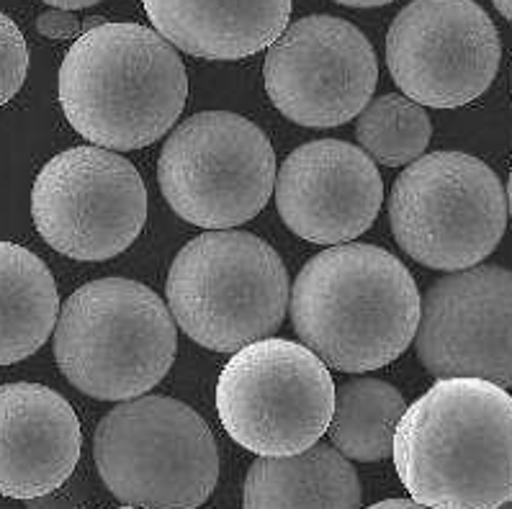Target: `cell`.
Returning <instances> with one entry per match:
<instances>
[{"mask_svg":"<svg viewBox=\"0 0 512 509\" xmlns=\"http://www.w3.org/2000/svg\"><path fill=\"white\" fill-rule=\"evenodd\" d=\"M93 458L127 507H201L219 479L209 425L170 396H134L96 427Z\"/></svg>","mask_w":512,"mask_h":509,"instance_id":"6","label":"cell"},{"mask_svg":"<svg viewBox=\"0 0 512 509\" xmlns=\"http://www.w3.org/2000/svg\"><path fill=\"white\" fill-rule=\"evenodd\" d=\"M492 3H494V8L502 13V18H507V21H510V18H512V0H492Z\"/></svg>","mask_w":512,"mask_h":509,"instance_id":"26","label":"cell"},{"mask_svg":"<svg viewBox=\"0 0 512 509\" xmlns=\"http://www.w3.org/2000/svg\"><path fill=\"white\" fill-rule=\"evenodd\" d=\"M512 276L500 265H471L438 278L420 299L417 358L435 378L512 381Z\"/></svg>","mask_w":512,"mask_h":509,"instance_id":"13","label":"cell"},{"mask_svg":"<svg viewBox=\"0 0 512 509\" xmlns=\"http://www.w3.org/2000/svg\"><path fill=\"white\" fill-rule=\"evenodd\" d=\"M510 198L479 157L440 150L412 160L389 196L392 232L412 260L464 270L487 260L505 237Z\"/></svg>","mask_w":512,"mask_h":509,"instance_id":"7","label":"cell"},{"mask_svg":"<svg viewBox=\"0 0 512 509\" xmlns=\"http://www.w3.org/2000/svg\"><path fill=\"white\" fill-rule=\"evenodd\" d=\"M75 409L42 384L0 386V497L39 499L57 492L80 461Z\"/></svg>","mask_w":512,"mask_h":509,"instance_id":"15","label":"cell"},{"mask_svg":"<svg viewBox=\"0 0 512 509\" xmlns=\"http://www.w3.org/2000/svg\"><path fill=\"white\" fill-rule=\"evenodd\" d=\"M157 183L170 209L201 229H232L266 209L276 183L273 144L253 121L204 111L165 139Z\"/></svg>","mask_w":512,"mask_h":509,"instance_id":"9","label":"cell"},{"mask_svg":"<svg viewBox=\"0 0 512 509\" xmlns=\"http://www.w3.org/2000/svg\"><path fill=\"white\" fill-rule=\"evenodd\" d=\"M379 509H389V507H399V509H407V507H420V504L415 502V499H386V502H379L376 504Z\"/></svg>","mask_w":512,"mask_h":509,"instance_id":"25","label":"cell"},{"mask_svg":"<svg viewBox=\"0 0 512 509\" xmlns=\"http://www.w3.org/2000/svg\"><path fill=\"white\" fill-rule=\"evenodd\" d=\"M289 273L268 242L237 229H209L170 265L165 296L175 324L214 353L271 337L289 309Z\"/></svg>","mask_w":512,"mask_h":509,"instance_id":"5","label":"cell"},{"mask_svg":"<svg viewBox=\"0 0 512 509\" xmlns=\"http://www.w3.org/2000/svg\"><path fill=\"white\" fill-rule=\"evenodd\" d=\"M181 54L142 24L83 31L60 65V106L80 137L114 152L142 150L183 114Z\"/></svg>","mask_w":512,"mask_h":509,"instance_id":"3","label":"cell"},{"mask_svg":"<svg viewBox=\"0 0 512 509\" xmlns=\"http://www.w3.org/2000/svg\"><path fill=\"white\" fill-rule=\"evenodd\" d=\"M29 75V47L13 18L0 13V106L19 96Z\"/></svg>","mask_w":512,"mask_h":509,"instance_id":"21","label":"cell"},{"mask_svg":"<svg viewBox=\"0 0 512 509\" xmlns=\"http://www.w3.org/2000/svg\"><path fill=\"white\" fill-rule=\"evenodd\" d=\"M276 209L286 227L314 245L356 240L379 216L384 180L356 144L317 139L296 147L276 175Z\"/></svg>","mask_w":512,"mask_h":509,"instance_id":"14","label":"cell"},{"mask_svg":"<svg viewBox=\"0 0 512 509\" xmlns=\"http://www.w3.org/2000/svg\"><path fill=\"white\" fill-rule=\"evenodd\" d=\"M404 396L379 378H350L335 391L327 435L350 461L379 463L392 458L394 430L402 417Z\"/></svg>","mask_w":512,"mask_h":509,"instance_id":"19","label":"cell"},{"mask_svg":"<svg viewBox=\"0 0 512 509\" xmlns=\"http://www.w3.org/2000/svg\"><path fill=\"white\" fill-rule=\"evenodd\" d=\"M266 49L268 98L299 126L348 124L371 101L379 83L374 47L345 18H299Z\"/></svg>","mask_w":512,"mask_h":509,"instance_id":"12","label":"cell"},{"mask_svg":"<svg viewBox=\"0 0 512 509\" xmlns=\"http://www.w3.org/2000/svg\"><path fill=\"white\" fill-rule=\"evenodd\" d=\"M31 219L60 255L103 263L121 255L145 229V180L114 150L73 147L52 157L34 180Z\"/></svg>","mask_w":512,"mask_h":509,"instance_id":"10","label":"cell"},{"mask_svg":"<svg viewBox=\"0 0 512 509\" xmlns=\"http://www.w3.org/2000/svg\"><path fill=\"white\" fill-rule=\"evenodd\" d=\"M361 502L356 468L320 440L294 456H260L242 489L245 507H361Z\"/></svg>","mask_w":512,"mask_h":509,"instance_id":"17","label":"cell"},{"mask_svg":"<svg viewBox=\"0 0 512 509\" xmlns=\"http://www.w3.org/2000/svg\"><path fill=\"white\" fill-rule=\"evenodd\" d=\"M335 381L307 345L263 337L235 350L219 373L217 412L227 435L255 456H294L325 435Z\"/></svg>","mask_w":512,"mask_h":509,"instance_id":"8","label":"cell"},{"mask_svg":"<svg viewBox=\"0 0 512 509\" xmlns=\"http://www.w3.org/2000/svg\"><path fill=\"white\" fill-rule=\"evenodd\" d=\"M55 360L78 391L101 402H127L168 376L178 330L168 304L129 278L80 286L55 322Z\"/></svg>","mask_w":512,"mask_h":509,"instance_id":"4","label":"cell"},{"mask_svg":"<svg viewBox=\"0 0 512 509\" xmlns=\"http://www.w3.org/2000/svg\"><path fill=\"white\" fill-rule=\"evenodd\" d=\"M302 345L325 366L366 373L399 358L415 340L420 291L402 260L376 245H330L289 291Z\"/></svg>","mask_w":512,"mask_h":509,"instance_id":"2","label":"cell"},{"mask_svg":"<svg viewBox=\"0 0 512 509\" xmlns=\"http://www.w3.org/2000/svg\"><path fill=\"white\" fill-rule=\"evenodd\" d=\"M397 476L420 507L494 509L512 499V399L484 378H438L394 430Z\"/></svg>","mask_w":512,"mask_h":509,"instance_id":"1","label":"cell"},{"mask_svg":"<svg viewBox=\"0 0 512 509\" xmlns=\"http://www.w3.org/2000/svg\"><path fill=\"white\" fill-rule=\"evenodd\" d=\"M356 137L371 160L386 168H399L428 150L433 124L425 106L389 93L363 106L356 121Z\"/></svg>","mask_w":512,"mask_h":509,"instance_id":"20","label":"cell"},{"mask_svg":"<svg viewBox=\"0 0 512 509\" xmlns=\"http://www.w3.org/2000/svg\"><path fill=\"white\" fill-rule=\"evenodd\" d=\"M44 3H47V6L62 8V11H83V8L96 6L101 0H44Z\"/></svg>","mask_w":512,"mask_h":509,"instance_id":"23","label":"cell"},{"mask_svg":"<svg viewBox=\"0 0 512 509\" xmlns=\"http://www.w3.org/2000/svg\"><path fill=\"white\" fill-rule=\"evenodd\" d=\"M60 294L47 263L0 240V366L37 353L55 330Z\"/></svg>","mask_w":512,"mask_h":509,"instance_id":"18","label":"cell"},{"mask_svg":"<svg viewBox=\"0 0 512 509\" xmlns=\"http://www.w3.org/2000/svg\"><path fill=\"white\" fill-rule=\"evenodd\" d=\"M500 62V34L474 0H412L386 34L394 83L420 106L476 101L494 83Z\"/></svg>","mask_w":512,"mask_h":509,"instance_id":"11","label":"cell"},{"mask_svg":"<svg viewBox=\"0 0 512 509\" xmlns=\"http://www.w3.org/2000/svg\"><path fill=\"white\" fill-rule=\"evenodd\" d=\"M340 6L348 8H379V6H389L394 0H335Z\"/></svg>","mask_w":512,"mask_h":509,"instance_id":"24","label":"cell"},{"mask_svg":"<svg viewBox=\"0 0 512 509\" xmlns=\"http://www.w3.org/2000/svg\"><path fill=\"white\" fill-rule=\"evenodd\" d=\"M150 24L201 60H245L289 26L294 0H142Z\"/></svg>","mask_w":512,"mask_h":509,"instance_id":"16","label":"cell"},{"mask_svg":"<svg viewBox=\"0 0 512 509\" xmlns=\"http://www.w3.org/2000/svg\"><path fill=\"white\" fill-rule=\"evenodd\" d=\"M37 29L39 34L49 36V39H70V36L80 34V21L75 13L55 8V11H47L37 18Z\"/></svg>","mask_w":512,"mask_h":509,"instance_id":"22","label":"cell"}]
</instances>
